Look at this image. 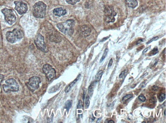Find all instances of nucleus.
<instances>
[{
    "label": "nucleus",
    "instance_id": "1",
    "mask_svg": "<svg viewBox=\"0 0 166 123\" xmlns=\"http://www.w3.org/2000/svg\"><path fill=\"white\" fill-rule=\"evenodd\" d=\"M75 20H67L66 22L58 23L57 27L59 31L63 34L72 36L73 34L74 27L75 25Z\"/></svg>",
    "mask_w": 166,
    "mask_h": 123
},
{
    "label": "nucleus",
    "instance_id": "2",
    "mask_svg": "<svg viewBox=\"0 0 166 123\" xmlns=\"http://www.w3.org/2000/svg\"><path fill=\"white\" fill-rule=\"evenodd\" d=\"M46 5L43 2H37L33 7V14L36 18H43L46 13Z\"/></svg>",
    "mask_w": 166,
    "mask_h": 123
},
{
    "label": "nucleus",
    "instance_id": "3",
    "mask_svg": "<svg viewBox=\"0 0 166 123\" xmlns=\"http://www.w3.org/2000/svg\"><path fill=\"white\" fill-rule=\"evenodd\" d=\"M23 37V33L20 29H15L12 31H8L6 34L7 41L11 43H14L17 40L21 39Z\"/></svg>",
    "mask_w": 166,
    "mask_h": 123
},
{
    "label": "nucleus",
    "instance_id": "4",
    "mask_svg": "<svg viewBox=\"0 0 166 123\" xmlns=\"http://www.w3.org/2000/svg\"><path fill=\"white\" fill-rule=\"evenodd\" d=\"M4 91L5 92H16L19 89V86L16 80L13 79H9L6 81V84L3 85Z\"/></svg>",
    "mask_w": 166,
    "mask_h": 123
},
{
    "label": "nucleus",
    "instance_id": "5",
    "mask_svg": "<svg viewBox=\"0 0 166 123\" xmlns=\"http://www.w3.org/2000/svg\"><path fill=\"white\" fill-rule=\"evenodd\" d=\"M2 12L4 15L6 22L9 25H13L16 21V16L12 9L4 8Z\"/></svg>",
    "mask_w": 166,
    "mask_h": 123
},
{
    "label": "nucleus",
    "instance_id": "6",
    "mask_svg": "<svg viewBox=\"0 0 166 123\" xmlns=\"http://www.w3.org/2000/svg\"><path fill=\"white\" fill-rule=\"evenodd\" d=\"M104 14L106 16L105 20L107 23H113L115 21L114 16L116 15L117 13L112 6H107L104 10Z\"/></svg>",
    "mask_w": 166,
    "mask_h": 123
},
{
    "label": "nucleus",
    "instance_id": "7",
    "mask_svg": "<svg viewBox=\"0 0 166 123\" xmlns=\"http://www.w3.org/2000/svg\"><path fill=\"white\" fill-rule=\"evenodd\" d=\"M43 70L46 76V79L49 82L53 80L56 77V71L52 66L46 64L43 66Z\"/></svg>",
    "mask_w": 166,
    "mask_h": 123
},
{
    "label": "nucleus",
    "instance_id": "8",
    "mask_svg": "<svg viewBox=\"0 0 166 123\" xmlns=\"http://www.w3.org/2000/svg\"><path fill=\"white\" fill-rule=\"evenodd\" d=\"M41 83V79L38 76H33L29 79L27 86L29 89L34 92L39 87V84Z\"/></svg>",
    "mask_w": 166,
    "mask_h": 123
},
{
    "label": "nucleus",
    "instance_id": "9",
    "mask_svg": "<svg viewBox=\"0 0 166 123\" xmlns=\"http://www.w3.org/2000/svg\"><path fill=\"white\" fill-rule=\"evenodd\" d=\"M35 43L36 47L39 49L41 50L42 52H46L47 50H46V45L44 42V37L41 35V34H38L37 36H36Z\"/></svg>",
    "mask_w": 166,
    "mask_h": 123
},
{
    "label": "nucleus",
    "instance_id": "10",
    "mask_svg": "<svg viewBox=\"0 0 166 123\" xmlns=\"http://www.w3.org/2000/svg\"><path fill=\"white\" fill-rule=\"evenodd\" d=\"M14 4L15 5V9L20 15H23L28 10V6L27 4L21 1H14Z\"/></svg>",
    "mask_w": 166,
    "mask_h": 123
},
{
    "label": "nucleus",
    "instance_id": "11",
    "mask_svg": "<svg viewBox=\"0 0 166 123\" xmlns=\"http://www.w3.org/2000/svg\"><path fill=\"white\" fill-rule=\"evenodd\" d=\"M91 29L88 25H82L79 29V33L83 37H86L90 35Z\"/></svg>",
    "mask_w": 166,
    "mask_h": 123
},
{
    "label": "nucleus",
    "instance_id": "12",
    "mask_svg": "<svg viewBox=\"0 0 166 123\" xmlns=\"http://www.w3.org/2000/svg\"><path fill=\"white\" fill-rule=\"evenodd\" d=\"M54 15L57 16H61L64 15L66 13V10L63 8H57L53 11Z\"/></svg>",
    "mask_w": 166,
    "mask_h": 123
},
{
    "label": "nucleus",
    "instance_id": "13",
    "mask_svg": "<svg viewBox=\"0 0 166 123\" xmlns=\"http://www.w3.org/2000/svg\"><path fill=\"white\" fill-rule=\"evenodd\" d=\"M80 76V74H79V75L77 76V78L75 79V80H74L73 82H71V83L68 85V87H67L66 88V89H65V92H66V93H68V92L71 90L72 87H73L75 85V84L77 82V81L78 80Z\"/></svg>",
    "mask_w": 166,
    "mask_h": 123
},
{
    "label": "nucleus",
    "instance_id": "14",
    "mask_svg": "<svg viewBox=\"0 0 166 123\" xmlns=\"http://www.w3.org/2000/svg\"><path fill=\"white\" fill-rule=\"evenodd\" d=\"M126 4L129 7L134 8L138 5L136 0H126Z\"/></svg>",
    "mask_w": 166,
    "mask_h": 123
},
{
    "label": "nucleus",
    "instance_id": "15",
    "mask_svg": "<svg viewBox=\"0 0 166 123\" xmlns=\"http://www.w3.org/2000/svg\"><path fill=\"white\" fill-rule=\"evenodd\" d=\"M61 83H59V84H57L55 86H53L52 87L50 88L49 91V93H53L56 92L57 90H58L59 89V87H60Z\"/></svg>",
    "mask_w": 166,
    "mask_h": 123
},
{
    "label": "nucleus",
    "instance_id": "16",
    "mask_svg": "<svg viewBox=\"0 0 166 123\" xmlns=\"http://www.w3.org/2000/svg\"><path fill=\"white\" fill-rule=\"evenodd\" d=\"M96 82L95 81V82H93L89 87L88 92H89V94L90 95V96H91L93 95L94 90V87H95V86L96 85Z\"/></svg>",
    "mask_w": 166,
    "mask_h": 123
},
{
    "label": "nucleus",
    "instance_id": "17",
    "mask_svg": "<svg viewBox=\"0 0 166 123\" xmlns=\"http://www.w3.org/2000/svg\"><path fill=\"white\" fill-rule=\"evenodd\" d=\"M103 74V71L102 70H100V71L97 73L96 75V78H95V79H96V82H98L100 81V79H101V77H102Z\"/></svg>",
    "mask_w": 166,
    "mask_h": 123
},
{
    "label": "nucleus",
    "instance_id": "18",
    "mask_svg": "<svg viewBox=\"0 0 166 123\" xmlns=\"http://www.w3.org/2000/svg\"><path fill=\"white\" fill-rule=\"evenodd\" d=\"M72 104V100H68L65 104V108L66 109L67 112H69V111L71 108Z\"/></svg>",
    "mask_w": 166,
    "mask_h": 123
},
{
    "label": "nucleus",
    "instance_id": "19",
    "mask_svg": "<svg viewBox=\"0 0 166 123\" xmlns=\"http://www.w3.org/2000/svg\"><path fill=\"white\" fill-rule=\"evenodd\" d=\"M66 1L68 4H71V5H75L80 0H66Z\"/></svg>",
    "mask_w": 166,
    "mask_h": 123
},
{
    "label": "nucleus",
    "instance_id": "20",
    "mask_svg": "<svg viewBox=\"0 0 166 123\" xmlns=\"http://www.w3.org/2000/svg\"><path fill=\"white\" fill-rule=\"evenodd\" d=\"M132 97H133V95L132 94L127 95L125 96L124 97L122 100H123V101H127L129 99H130L131 98H132Z\"/></svg>",
    "mask_w": 166,
    "mask_h": 123
},
{
    "label": "nucleus",
    "instance_id": "21",
    "mask_svg": "<svg viewBox=\"0 0 166 123\" xmlns=\"http://www.w3.org/2000/svg\"><path fill=\"white\" fill-rule=\"evenodd\" d=\"M108 48H106V50H105V51H104V52L103 55H102L101 59L100 60V62H102V61H103L104 59L106 58V55H107V53H108Z\"/></svg>",
    "mask_w": 166,
    "mask_h": 123
},
{
    "label": "nucleus",
    "instance_id": "22",
    "mask_svg": "<svg viewBox=\"0 0 166 123\" xmlns=\"http://www.w3.org/2000/svg\"><path fill=\"white\" fill-rule=\"evenodd\" d=\"M165 98H166V95L164 93H161L159 96V99L160 102H163L164 100H165Z\"/></svg>",
    "mask_w": 166,
    "mask_h": 123
},
{
    "label": "nucleus",
    "instance_id": "23",
    "mask_svg": "<svg viewBox=\"0 0 166 123\" xmlns=\"http://www.w3.org/2000/svg\"><path fill=\"white\" fill-rule=\"evenodd\" d=\"M127 70H124L119 75V77H120V79L123 78V77H125L126 76V75H127Z\"/></svg>",
    "mask_w": 166,
    "mask_h": 123
},
{
    "label": "nucleus",
    "instance_id": "24",
    "mask_svg": "<svg viewBox=\"0 0 166 123\" xmlns=\"http://www.w3.org/2000/svg\"><path fill=\"white\" fill-rule=\"evenodd\" d=\"M159 52V50H158V49L157 48H153V49L149 53V55H153L156 54H157V52Z\"/></svg>",
    "mask_w": 166,
    "mask_h": 123
},
{
    "label": "nucleus",
    "instance_id": "25",
    "mask_svg": "<svg viewBox=\"0 0 166 123\" xmlns=\"http://www.w3.org/2000/svg\"><path fill=\"white\" fill-rule=\"evenodd\" d=\"M89 105V96H87L86 97V108H88Z\"/></svg>",
    "mask_w": 166,
    "mask_h": 123
},
{
    "label": "nucleus",
    "instance_id": "26",
    "mask_svg": "<svg viewBox=\"0 0 166 123\" xmlns=\"http://www.w3.org/2000/svg\"><path fill=\"white\" fill-rule=\"evenodd\" d=\"M139 100H141L142 102H144L146 100V98H145V97L143 95H139Z\"/></svg>",
    "mask_w": 166,
    "mask_h": 123
},
{
    "label": "nucleus",
    "instance_id": "27",
    "mask_svg": "<svg viewBox=\"0 0 166 123\" xmlns=\"http://www.w3.org/2000/svg\"><path fill=\"white\" fill-rule=\"evenodd\" d=\"M82 108H83L82 102L81 100H79L78 104V106H77V109H82Z\"/></svg>",
    "mask_w": 166,
    "mask_h": 123
},
{
    "label": "nucleus",
    "instance_id": "28",
    "mask_svg": "<svg viewBox=\"0 0 166 123\" xmlns=\"http://www.w3.org/2000/svg\"><path fill=\"white\" fill-rule=\"evenodd\" d=\"M158 39H159V37H156L153 38V39H151L150 40H149L148 42H147V44H148L151 43V42H152V41H156V40Z\"/></svg>",
    "mask_w": 166,
    "mask_h": 123
},
{
    "label": "nucleus",
    "instance_id": "29",
    "mask_svg": "<svg viewBox=\"0 0 166 123\" xmlns=\"http://www.w3.org/2000/svg\"><path fill=\"white\" fill-rule=\"evenodd\" d=\"M152 90L154 91H158L159 90V87H157L156 86H154L152 88Z\"/></svg>",
    "mask_w": 166,
    "mask_h": 123
},
{
    "label": "nucleus",
    "instance_id": "30",
    "mask_svg": "<svg viewBox=\"0 0 166 123\" xmlns=\"http://www.w3.org/2000/svg\"><path fill=\"white\" fill-rule=\"evenodd\" d=\"M146 80H145V82H143L141 84V85H140V87H141V88H143V87H145L146 85Z\"/></svg>",
    "mask_w": 166,
    "mask_h": 123
},
{
    "label": "nucleus",
    "instance_id": "31",
    "mask_svg": "<svg viewBox=\"0 0 166 123\" xmlns=\"http://www.w3.org/2000/svg\"><path fill=\"white\" fill-rule=\"evenodd\" d=\"M113 59H111V60H110V61H109V63H108V67H111V65H112V64H113Z\"/></svg>",
    "mask_w": 166,
    "mask_h": 123
},
{
    "label": "nucleus",
    "instance_id": "32",
    "mask_svg": "<svg viewBox=\"0 0 166 123\" xmlns=\"http://www.w3.org/2000/svg\"><path fill=\"white\" fill-rule=\"evenodd\" d=\"M4 75L0 74V87H1V84L2 82V80H3Z\"/></svg>",
    "mask_w": 166,
    "mask_h": 123
},
{
    "label": "nucleus",
    "instance_id": "33",
    "mask_svg": "<svg viewBox=\"0 0 166 123\" xmlns=\"http://www.w3.org/2000/svg\"><path fill=\"white\" fill-rule=\"evenodd\" d=\"M150 48V47H148V48H146V49H144V51H143V54H145V52H147V51H148V50L149 49V48Z\"/></svg>",
    "mask_w": 166,
    "mask_h": 123
},
{
    "label": "nucleus",
    "instance_id": "34",
    "mask_svg": "<svg viewBox=\"0 0 166 123\" xmlns=\"http://www.w3.org/2000/svg\"><path fill=\"white\" fill-rule=\"evenodd\" d=\"M143 39L139 40V41H138V42H137V43H136V44H139V43H140V42H142V41H143Z\"/></svg>",
    "mask_w": 166,
    "mask_h": 123
},
{
    "label": "nucleus",
    "instance_id": "35",
    "mask_svg": "<svg viewBox=\"0 0 166 123\" xmlns=\"http://www.w3.org/2000/svg\"><path fill=\"white\" fill-rule=\"evenodd\" d=\"M108 123H114V121H112V120H110L108 122Z\"/></svg>",
    "mask_w": 166,
    "mask_h": 123
},
{
    "label": "nucleus",
    "instance_id": "36",
    "mask_svg": "<svg viewBox=\"0 0 166 123\" xmlns=\"http://www.w3.org/2000/svg\"><path fill=\"white\" fill-rule=\"evenodd\" d=\"M107 38H108V37L107 38H104L103 39H102V41H104L105 40L107 39Z\"/></svg>",
    "mask_w": 166,
    "mask_h": 123
},
{
    "label": "nucleus",
    "instance_id": "37",
    "mask_svg": "<svg viewBox=\"0 0 166 123\" xmlns=\"http://www.w3.org/2000/svg\"><path fill=\"white\" fill-rule=\"evenodd\" d=\"M164 114L166 116V110H165Z\"/></svg>",
    "mask_w": 166,
    "mask_h": 123
}]
</instances>
